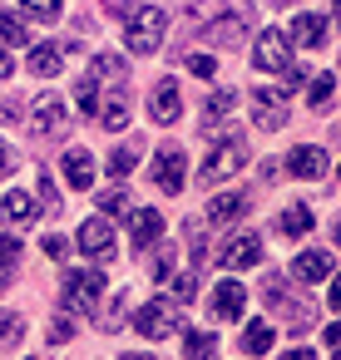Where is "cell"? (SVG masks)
Segmentation results:
<instances>
[{
	"instance_id": "cell-1",
	"label": "cell",
	"mask_w": 341,
	"mask_h": 360,
	"mask_svg": "<svg viewBox=\"0 0 341 360\" xmlns=\"http://www.w3.org/2000/svg\"><path fill=\"white\" fill-rule=\"evenodd\" d=\"M124 25V45L129 55H159L163 35H168V15L159 6H109Z\"/></svg>"
},
{
	"instance_id": "cell-2",
	"label": "cell",
	"mask_w": 341,
	"mask_h": 360,
	"mask_svg": "<svg viewBox=\"0 0 341 360\" xmlns=\"http://www.w3.org/2000/svg\"><path fill=\"white\" fill-rule=\"evenodd\" d=\"M247 158H252V148H247L242 134H218V143H213L208 158L198 163V183H203V188H218V183L237 178V173L247 168Z\"/></svg>"
},
{
	"instance_id": "cell-3",
	"label": "cell",
	"mask_w": 341,
	"mask_h": 360,
	"mask_svg": "<svg viewBox=\"0 0 341 360\" xmlns=\"http://www.w3.org/2000/svg\"><path fill=\"white\" fill-rule=\"evenodd\" d=\"M124 79H129V65H124L119 55H94V65H89L85 79H80V94H75V99H80V114H99V104L109 99L104 89H109V84L124 89Z\"/></svg>"
},
{
	"instance_id": "cell-4",
	"label": "cell",
	"mask_w": 341,
	"mask_h": 360,
	"mask_svg": "<svg viewBox=\"0 0 341 360\" xmlns=\"http://www.w3.org/2000/svg\"><path fill=\"white\" fill-rule=\"evenodd\" d=\"M178 326H183V301H173V296H159V301H149V306L134 311V330L149 335V340H163Z\"/></svg>"
},
{
	"instance_id": "cell-5",
	"label": "cell",
	"mask_w": 341,
	"mask_h": 360,
	"mask_svg": "<svg viewBox=\"0 0 341 360\" xmlns=\"http://www.w3.org/2000/svg\"><path fill=\"white\" fill-rule=\"evenodd\" d=\"M30 129H35V139H65V129H70V99L55 94V89H45L35 99V109H30Z\"/></svg>"
},
{
	"instance_id": "cell-6",
	"label": "cell",
	"mask_w": 341,
	"mask_h": 360,
	"mask_svg": "<svg viewBox=\"0 0 341 360\" xmlns=\"http://www.w3.org/2000/svg\"><path fill=\"white\" fill-rule=\"evenodd\" d=\"M65 311H80V316H94L99 311V296H104V276L99 271H65Z\"/></svg>"
},
{
	"instance_id": "cell-7",
	"label": "cell",
	"mask_w": 341,
	"mask_h": 360,
	"mask_svg": "<svg viewBox=\"0 0 341 360\" xmlns=\"http://www.w3.org/2000/svg\"><path fill=\"white\" fill-rule=\"evenodd\" d=\"M252 65L257 70H292L297 60H292V35H282V30H262L257 40H252Z\"/></svg>"
},
{
	"instance_id": "cell-8",
	"label": "cell",
	"mask_w": 341,
	"mask_h": 360,
	"mask_svg": "<svg viewBox=\"0 0 341 360\" xmlns=\"http://www.w3.org/2000/svg\"><path fill=\"white\" fill-rule=\"evenodd\" d=\"M247 99H252V124H257V129L277 134V129L287 124V104H282L287 94H282V89H252Z\"/></svg>"
},
{
	"instance_id": "cell-9",
	"label": "cell",
	"mask_w": 341,
	"mask_h": 360,
	"mask_svg": "<svg viewBox=\"0 0 341 360\" xmlns=\"http://www.w3.org/2000/svg\"><path fill=\"white\" fill-rule=\"evenodd\" d=\"M80 252L85 257H99V262L114 257V222H109V212H99V217H89L80 227Z\"/></svg>"
},
{
	"instance_id": "cell-10",
	"label": "cell",
	"mask_w": 341,
	"mask_h": 360,
	"mask_svg": "<svg viewBox=\"0 0 341 360\" xmlns=\"http://www.w3.org/2000/svg\"><path fill=\"white\" fill-rule=\"evenodd\" d=\"M183 178H188V158H183V148H163V153L154 158V183H159L168 198H178V193H183Z\"/></svg>"
},
{
	"instance_id": "cell-11",
	"label": "cell",
	"mask_w": 341,
	"mask_h": 360,
	"mask_svg": "<svg viewBox=\"0 0 341 360\" xmlns=\"http://www.w3.org/2000/svg\"><path fill=\"white\" fill-rule=\"evenodd\" d=\"M228 271H247V266H257L262 262V237L257 232H237V237H228V247H223V257H218Z\"/></svg>"
},
{
	"instance_id": "cell-12",
	"label": "cell",
	"mask_w": 341,
	"mask_h": 360,
	"mask_svg": "<svg viewBox=\"0 0 341 360\" xmlns=\"http://www.w3.org/2000/svg\"><path fill=\"white\" fill-rule=\"evenodd\" d=\"M178 114H183V94H178V84H173V79L154 84V94H149V119L168 129V124H178Z\"/></svg>"
},
{
	"instance_id": "cell-13",
	"label": "cell",
	"mask_w": 341,
	"mask_h": 360,
	"mask_svg": "<svg viewBox=\"0 0 341 360\" xmlns=\"http://www.w3.org/2000/svg\"><path fill=\"white\" fill-rule=\"evenodd\" d=\"M208 306H213L218 321H237V316L247 311V286H242V281H218Z\"/></svg>"
},
{
	"instance_id": "cell-14",
	"label": "cell",
	"mask_w": 341,
	"mask_h": 360,
	"mask_svg": "<svg viewBox=\"0 0 341 360\" xmlns=\"http://www.w3.org/2000/svg\"><path fill=\"white\" fill-rule=\"evenodd\" d=\"M60 173H65V183H70L75 193H89V188H94V158H89L85 148H65Z\"/></svg>"
},
{
	"instance_id": "cell-15",
	"label": "cell",
	"mask_w": 341,
	"mask_h": 360,
	"mask_svg": "<svg viewBox=\"0 0 341 360\" xmlns=\"http://www.w3.org/2000/svg\"><path fill=\"white\" fill-rule=\"evenodd\" d=\"M331 271H336V262H331V252H321V247H306V252L292 257V276H297V281H326Z\"/></svg>"
},
{
	"instance_id": "cell-16",
	"label": "cell",
	"mask_w": 341,
	"mask_h": 360,
	"mask_svg": "<svg viewBox=\"0 0 341 360\" xmlns=\"http://www.w3.org/2000/svg\"><path fill=\"white\" fill-rule=\"evenodd\" d=\"M282 168H287L292 178H321V173H326V153H321L316 143H297Z\"/></svg>"
},
{
	"instance_id": "cell-17",
	"label": "cell",
	"mask_w": 341,
	"mask_h": 360,
	"mask_svg": "<svg viewBox=\"0 0 341 360\" xmlns=\"http://www.w3.org/2000/svg\"><path fill=\"white\" fill-rule=\"evenodd\" d=\"M159 237H163V217H159V207H139V212L129 217V242H134V252L154 247Z\"/></svg>"
},
{
	"instance_id": "cell-18",
	"label": "cell",
	"mask_w": 341,
	"mask_h": 360,
	"mask_svg": "<svg viewBox=\"0 0 341 360\" xmlns=\"http://www.w3.org/2000/svg\"><path fill=\"white\" fill-rule=\"evenodd\" d=\"M242 30H247V11H223V15L203 30V40H208V45H237Z\"/></svg>"
},
{
	"instance_id": "cell-19",
	"label": "cell",
	"mask_w": 341,
	"mask_h": 360,
	"mask_svg": "<svg viewBox=\"0 0 341 360\" xmlns=\"http://www.w3.org/2000/svg\"><path fill=\"white\" fill-rule=\"evenodd\" d=\"M326 30H331V20H326V15H297V20H292V45H306V50H321V40H326Z\"/></svg>"
},
{
	"instance_id": "cell-20",
	"label": "cell",
	"mask_w": 341,
	"mask_h": 360,
	"mask_svg": "<svg viewBox=\"0 0 341 360\" xmlns=\"http://www.w3.org/2000/svg\"><path fill=\"white\" fill-rule=\"evenodd\" d=\"M242 212H247V198H242V193H223V198L208 202V227H228V222H237Z\"/></svg>"
},
{
	"instance_id": "cell-21",
	"label": "cell",
	"mask_w": 341,
	"mask_h": 360,
	"mask_svg": "<svg viewBox=\"0 0 341 360\" xmlns=\"http://www.w3.org/2000/svg\"><path fill=\"white\" fill-rule=\"evenodd\" d=\"M60 70H65V50L60 45H35L30 50V75L35 79H55Z\"/></svg>"
},
{
	"instance_id": "cell-22",
	"label": "cell",
	"mask_w": 341,
	"mask_h": 360,
	"mask_svg": "<svg viewBox=\"0 0 341 360\" xmlns=\"http://www.w3.org/2000/svg\"><path fill=\"white\" fill-rule=\"evenodd\" d=\"M0 217H6V227L35 222V198H30V193H6V202H0Z\"/></svg>"
},
{
	"instance_id": "cell-23",
	"label": "cell",
	"mask_w": 341,
	"mask_h": 360,
	"mask_svg": "<svg viewBox=\"0 0 341 360\" xmlns=\"http://www.w3.org/2000/svg\"><path fill=\"white\" fill-rule=\"evenodd\" d=\"M232 109H237V94H232V89H218V94H208V104H203V129L213 134V129H218V124H223Z\"/></svg>"
},
{
	"instance_id": "cell-24",
	"label": "cell",
	"mask_w": 341,
	"mask_h": 360,
	"mask_svg": "<svg viewBox=\"0 0 341 360\" xmlns=\"http://www.w3.org/2000/svg\"><path fill=\"white\" fill-rule=\"evenodd\" d=\"M99 124H104L109 134H124V129H129V104H124V94H119V89L99 104Z\"/></svg>"
},
{
	"instance_id": "cell-25",
	"label": "cell",
	"mask_w": 341,
	"mask_h": 360,
	"mask_svg": "<svg viewBox=\"0 0 341 360\" xmlns=\"http://www.w3.org/2000/svg\"><path fill=\"white\" fill-rule=\"evenodd\" d=\"M311 222H316V217H311V207H306V202H292V207L282 212L277 232H282V237H306V232H311Z\"/></svg>"
},
{
	"instance_id": "cell-26",
	"label": "cell",
	"mask_w": 341,
	"mask_h": 360,
	"mask_svg": "<svg viewBox=\"0 0 341 360\" xmlns=\"http://www.w3.org/2000/svg\"><path fill=\"white\" fill-rule=\"evenodd\" d=\"M16 45H30V30L11 11H0V50H16Z\"/></svg>"
},
{
	"instance_id": "cell-27",
	"label": "cell",
	"mask_w": 341,
	"mask_h": 360,
	"mask_svg": "<svg viewBox=\"0 0 341 360\" xmlns=\"http://www.w3.org/2000/svg\"><path fill=\"white\" fill-rule=\"evenodd\" d=\"M242 350H247V355H267V350H272V326H267V321H252V326L242 330Z\"/></svg>"
},
{
	"instance_id": "cell-28",
	"label": "cell",
	"mask_w": 341,
	"mask_h": 360,
	"mask_svg": "<svg viewBox=\"0 0 341 360\" xmlns=\"http://www.w3.org/2000/svg\"><path fill=\"white\" fill-rule=\"evenodd\" d=\"M331 89H336L331 75H311V79H306V104H311V109H326V104H331Z\"/></svg>"
},
{
	"instance_id": "cell-29",
	"label": "cell",
	"mask_w": 341,
	"mask_h": 360,
	"mask_svg": "<svg viewBox=\"0 0 341 360\" xmlns=\"http://www.w3.org/2000/svg\"><path fill=\"white\" fill-rule=\"evenodd\" d=\"M134 163H139V143H124V148L109 153V173H114V178H129Z\"/></svg>"
},
{
	"instance_id": "cell-30",
	"label": "cell",
	"mask_w": 341,
	"mask_h": 360,
	"mask_svg": "<svg viewBox=\"0 0 341 360\" xmlns=\"http://www.w3.org/2000/svg\"><path fill=\"white\" fill-rule=\"evenodd\" d=\"M20 330H25L20 311H0V350H11V345L20 340Z\"/></svg>"
},
{
	"instance_id": "cell-31",
	"label": "cell",
	"mask_w": 341,
	"mask_h": 360,
	"mask_svg": "<svg viewBox=\"0 0 341 360\" xmlns=\"http://www.w3.org/2000/svg\"><path fill=\"white\" fill-rule=\"evenodd\" d=\"M35 198H40V207H45V217H60V193H55V183H50V173H40V183H35Z\"/></svg>"
},
{
	"instance_id": "cell-32",
	"label": "cell",
	"mask_w": 341,
	"mask_h": 360,
	"mask_svg": "<svg viewBox=\"0 0 341 360\" xmlns=\"http://www.w3.org/2000/svg\"><path fill=\"white\" fill-rule=\"evenodd\" d=\"M20 11L30 20H60V0H20Z\"/></svg>"
},
{
	"instance_id": "cell-33",
	"label": "cell",
	"mask_w": 341,
	"mask_h": 360,
	"mask_svg": "<svg viewBox=\"0 0 341 360\" xmlns=\"http://www.w3.org/2000/svg\"><path fill=\"white\" fill-rule=\"evenodd\" d=\"M173 257H178V252H173V247H163V237H159V257H154V281H168V276H173Z\"/></svg>"
},
{
	"instance_id": "cell-34",
	"label": "cell",
	"mask_w": 341,
	"mask_h": 360,
	"mask_svg": "<svg viewBox=\"0 0 341 360\" xmlns=\"http://www.w3.org/2000/svg\"><path fill=\"white\" fill-rule=\"evenodd\" d=\"M183 65H188L193 75H203V79H213V75H218V60H213V55H203V50H193Z\"/></svg>"
},
{
	"instance_id": "cell-35",
	"label": "cell",
	"mask_w": 341,
	"mask_h": 360,
	"mask_svg": "<svg viewBox=\"0 0 341 360\" xmlns=\"http://www.w3.org/2000/svg\"><path fill=\"white\" fill-rule=\"evenodd\" d=\"M99 212H129V188H109L99 198Z\"/></svg>"
},
{
	"instance_id": "cell-36",
	"label": "cell",
	"mask_w": 341,
	"mask_h": 360,
	"mask_svg": "<svg viewBox=\"0 0 341 360\" xmlns=\"http://www.w3.org/2000/svg\"><path fill=\"white\" fill-rule=\"evenodd\" d=\"M193 291H198V266H188V271L173 281V301H193Z\"/></svg>"
},
{
	"instance_id": "cell-37",
	"label": "cell",
	"mask_w": 341,
	"mask_h": 360,
	"mask_svg": "<svg viewBox=\"0 0 341 360\" xmlns=\"http://www.w3.org/2000/svg\"><path fill=\"white\" fill-rule=\"evenodd\" d=\"M70 340H75V321L70 316H55L50 321V345H70Z\"/></svg>"
},
{
	"instance_id": "cell-38",
	"label": "cell",
	"mask_w": 341,
	"mask_h": 360,
	"mask_svg": "<svg viewBox=\"0 0 341 360\" xmlns=\"http://www.w3.org/2000/svg\"><path fill=\"white\" fill-rule=\"evenodd\" d=\"M183 350H188V355H213V350H218V340H213L208 330H193V335L183 340Z\"/></svg>"
},
{
	"instance_id": "cell-39",
	"label": "cell",
	"mask_w": 341,
	"mask_h": 360,
	"mask_svg": "<svg viewBox=\"0 0 341 360\" xmlns=\"http://www.w3.org/2000/svg\"><path fill=\"white\" fill-rule=\"evenodd\" d=\"M20 262V242L16 237H0V266H16Z\"/></svg>"
},
{
	"instance_id": "cell-40",
	"label": "cell",
	"mask_w": 341,
	"mask_h": 360,
	"mask_svg": "<svg viewBox=\"0 0 341 360\" xmlns=\"http://www.w3.org/2000/svg\"><path fill=\"white\" fill-rule=\"evenodd\" d=\"M40 252H45V257H55V262H65L70 242H65V237H45V242H40Z\"/></svg>"
},
{
	"instance_id": "cell-41",
	"label": "cell",
	"mask_w": 341,
	"mask_h": 360,
	"mask_svg": "<svg viewBox=\"0 0 341 360\" xmlns=\"http://www.w3.org/2000/svg\"><path fill=\"white\" fill-rule=\"evenodd\" d=\"M11 168H16V153H11V143H6V139H0V178H6Z\"/></svg>"
},
{
	"instance_id": "cell-42",
	"label": "cell",
	"mask_w": 341,
	"mask_h": 360,
	"mask_svg": "<svg viewBox=\"0 0 341 360\" xmlns=\"http://www.w3.org/2000/svg\"><path fill=\"white\" fill-rule=\"evenodd\" d=\"M326 301H331V311H341V271L331 276V291H326Z\"/></svg>"
},
{
	"instance_id": "cell-43",
	"label": "cell",
	"mask_w": 341,
	"mask_h": 360,
	"mask_svg": "<svg viewBox=\"0 0 341 360\" xmlns=\"http://www.w3.org/2000/svg\"><path fill=\"white\" fill-rule=\"evenodd\" d=\"M326 345H331V350H341V321H336V326H326Z\"/></svg>"
},
{
	"instance_id": "cell-44",
	"label": "cell",
	"mask_w": 341,
	"mask_h": 360,
	"mask_svg": "<svg viewBox=\"0 0 341 360\" xmlns=\"http://www.w3.org/2000/svg\"><path fill=\"white\" fill-rule=\"evenodd\" d=\"M11 70H16V60H11L6 50H0V79H11Z\"/></svg>"
},
{
	"instance_id": "cell-45",
	"label": "cell",
	"mask_w": 341,
	"mask_h": 360,
	"mask_svg": "<svg viewBox=\"0 0 341 360\" xmlns=\"http://www.w3.org/2000/svg\"><path fill=\"white\" fill-rule=\"evenodd\" d=\"M331 15H336V20H331V25H336V30H341V0H331Z\"/></svg>"
},
{
	"instance_id": "cell-46",
	"label": "cell",
	"mask_w": 341,
	"mask_h": 360,
	"mask_svg": "<svg viewBox=\"0 0 341 360\" xmlns=\"http://www.w3.org/2000/svg\"><path fill=\"white\" fill-rule=\"evenodd\" d=\"M331 237H336V247H341V222H336V227H331Z\"/></svg>"
},
{
	"instance_id": "cell-47",
	"label": "cell",
	"mask_w": 341,
	"mask_h": 360,
	"mask_svg": "<svg viewBox=\"0 0 341 360\" xmlns=\"http://www.w3.org/2000/svg\"><path fill=\"white\" fill-rule=\"evenodd\" d=\"M272 6H292V0H272Z\"/></svg>"
}]
</instances>
